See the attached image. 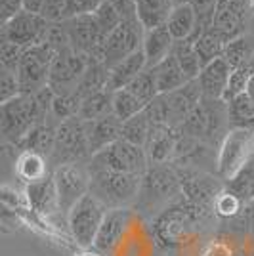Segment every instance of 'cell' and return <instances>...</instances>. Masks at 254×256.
Instances as JSON below:
<instances>
[{
	"mask_svg": "<svg viewBox=\"0 0 254 256\" xmlns=\"http://www.w3.org/2000/svg\"><path fill=\"white\" fill-rule=\"evenodd\" d=\"M90 172V193L98 197L107 208H120L136 201L142 188V176L111 170Z\"/></svg>",
	"mask_w": 254,
	"mask_h": 256,
	"instance_id": "1",
	"label": "cell"
},
{
	"mask_svg": "<svg viewBox=\"0 0 254 256\" xmlns=\"http://www.w3.org/2000/svg\"><path fill=\"white\" fill-rule=\"evenodd\" d=\"M254 159V130L232 128L226 132L216 157V174L224 182L233 180Z\"/></svg>",
	"mask_w": 254,
	"mask_h": 256,
	"instance_id": "2",
	"label": "cell"
},
{
	"mask_svg": "<svg viewBox=\"0 0 254 256\" xmlns=\"http://www.w3.org/2000/svg\"><path fill=\"white\" fill-rule=\"evenodd\" d=\"M36 124H42L38 107L32 94H20L14 100L0 104V130L12 146H20Z\"/></svg>",
	"mask_w": 254,
	"mask_h": 256,
	"instance_id": "3",
	"label": "cell"
},
{
	"mask_svg": "<svg viewBox=\"0 0 254 256\" xmlns=\"http://www.w3.org/2000/svg\"><path fill=\"white\" fill-rule=\"evenodd\" d=\"M148 168L149 159L146 150L122 138L111 144L104 151L96 153L94 157H90V166H88V170H111L138 174V176H144Z\"/></svg>",
	"mask_w": 254,
	"mask_h": 256,
	"instance_id": "4",
	"label": "cell"
},
{
	"mask_svg": "<svg viewBox=\"0 0 254 256\" xmlns=\"http://www.w3.org/2000/svg\"><path fill=\"white\" fill-rule=\"evenodd\" d=\"M107 210L109 208L92 193H86L84 197L69 210L67 224H69V232L76 241V245L84 246V248L94 246V241L104 220H106Z\"/></svg>",
	"mask_w": 254,
	"mask_h": 256,
	"instance_id": "5",
	"label": "cell"
},
{
	"mask_svg": "<svg viewBox=\"0 0 254 256\" xmlns=\"http://www.w3.org/2000/svg\"><path fill=\"white\" fill-rule=\"evenodd\" d=\"M182 180L180 174H176L174 168L166 164H149L146 174L142 176V188L136 203L144 210H151L153 206L160 203H166L168 199L180 195Z\"/></svg>",
	"mask_w": 254,
	"mask_h": 256,
	"instance_id": "6",
	"label": "cell"
},
{
	"mask_svg": "<svg viewBox=\"0 0 254 256\" xmlns=\"http://www.w3.org/2000/svg\"><path fill=\"white\" fill-rule=\"evenodd\" d=\"M90 155L88 148V122L78 117L67 118L58 124L56 146H54L50 164L56 168L62 164H74Z\"/></svg>",
	"mask_w": 254,
	"mask_h": 256,
	"instance_id": "7",
	"label": "cell"
},
{
	"mask_svg": "<svg viewBox=\"0 0 254 256\" xmlns=\"http://www.w3.org/2000/svg\"><path fill=\"white\" fill-rule=\"evenodd\" d=\"M88 65H90L88 56L76 52L73 46H65L54 58L48 86L56 94H71L76 90L80 78L84 76Z\"/></svg>",
	"mask_w": 254,
	"mask_h": 256,
	"instance_id": "8",
	"label": "cell"
},
{
	"mask_svg": "<svg viewBox=\"0 0 254 256\" xmlns=\"http://www.w3.org/2000/svg\"><path fill=\"white\" fill-rule=\"evenodd\" d=\"M54 182L58 190L60 212H64L65 216L86 193H90V172L84 170L78 162L54 168Z\"/></svg>",
	"mask_w": 254,
	"mask_h": 256,
	"instance_id": "9",
	"label": "cell"
},
{
	"mask_svg": "<svg viewBox=\"0 0 254 256\" xmlns=\"http://www.w3.org/2000/svg\"><path fill=\"white\" fill-rule=\"evenodd\" d=\"M48 27H50V23L46 22L40 14L23 10L6 23H2L0 36H2V40H8V42H14L29 50L46 38Z\"/></svg>",
	"mask_w": 254,
	"mask_h": 256,
	"instance_id": "10",
	"label": "cell"
},
{
	"mask_svg": "<svg viewBox=\"0 0 254 256\" xmlns=\"http://www.w3.org/2000/svg\"><path fill=\"white\" fill-rule=\"evenodd\" d=\"M144 36H146V29L138 20L122 22L107 36L106 46H104V65L107 69H111L118 62L126 60L128 56L140 52L144 46Z\"/></svg>",
	"mask_w": 254,
	"mask_h": 256,
	"instance_id": "11",
	"label": "cell"
},
{
	"mask_svg": "<svg viewBox=\"0 0 254 256\" xmlns=\"http://www.w3.org/2000/svg\"><path fill=\"white\" fill-rule=\"evenodd\" d=\"M130 218H132V212L128 210L126 206H120V208H109L106 214V220L98 232V237L94 241V248L96 252L100 254H111L115 250L122 235L126 232L128 224H130Z\"/></svg>",
	"mask_w": 254,
	"mask_h": 256,
	"instance_id": "12",
	"label": "cell"
},
{
	"mask_svg": "<svg viewBox=\"0 0 254 256\" xmlns=\"http://www.w3.org/2000/svg\"><path fill=\"white\" fill-rule=\"evenodd\" d=\"M244 2L243 0H218L212 29L222 36L226 42H232L233 38H239L244 27Z\"/></svg>",
	"mask_w": 254,
	"mask_h": 256,
	"instance_id": "13",
	"label": "cell"
},
{
	"mask_svg": "<svg viewBox=\"0 0 254 256\" xmlns=\"http://www.w3.org/2000/svg\"><path fill=\"white\" fill-rule=\"evenodd\" d=\"M164 96H166V102H168L172 128H180L190 118L191 113L202 104V92L201 86H199V80H190L182 88L174 90V92H168Z\"/></svg>",
	"mask_w": 254,
	"mask_h": 256,
	"instance_id": "14",
	"label": "cell"
},
{
	"mask_svg": "<svg viewBox=\"0 0 254 256\" xmlns=\"http://www.w3.org/2000/svg\"><path fill=\"white\" fill-rule=\"evenodd\" d=\"M233 67L224 58H218L204 65L199 75V86H201L202 100L204 102H224V94L230 84Z\"/></svg>",
	"mask_w": 254,
	"mask_h": 256,
	"instance_id": "15",
	"label": "cell"
},
{
	"mask_svg": "<svg viewBox=\"0 0 254 256\" xmlns=\"http://www.w3.org/2000/svg\"><path fill=\"white\" fill-rule=\"evenodd\" d=\"M190 208L186 206H172L166 208V212H162L155 224V234L160 241H164L166 245H174L180 243L182 239H186L188 234L191 232V216Z\"/></svg>",
	"mask_w": 254,
	"mask_h": 256,
	"instance_id": "16",
	"label": "cell"
},
{
	"mask_svg": "<svg viewBox=\"0 0 254 256\" xmlns=\"http://www.w3.org/2000/svg\"><path fill=\"white\" fill-rule=\"evenodd\" d=\"M25 203L27 206L40 216H52L56 210H60L58 201V190L54 182V172L40 182H32L25 186Z\"/></svg>",
	"mask_w": 254,
	"mask_h": 256,
	"instance_id": "17",
	"label": "cell"
},
{
	"mask_svg": "<svg viewBox=\"0 0 254 256\" xmlns=\"http://www.w3.org/2000/svg\"><path fill=\"white\" fill-rule=\"evenodd\" d=\"M180 142V130L170 126H155L151 130V136L146 146L149 164H166L170 159L176 157Z\"/></svg>",
	"mask_w": 254,
	"mask_h": 256,
	"instance_id": "18",
	"label": "cell"
},
{
	"mask_svg": "<svg viewBox=\"0 0 254 256\" xmlns=\"http://www.w3.org/2000/svg\"><path fill=\"white\" fill-rule=\"evenodd\" d=\"M148 69V62H146V54L144 50L128 56L126 60L118 62L115 67L109 69V76H107V92H116V90H122L128 88L136 78H138L144 71Z\"/></svg>",
	"mask_w": 254,
	"mask_h": 256,
	"instance_id": "19",
	"label": "cell"
},
{
	"mask_svg": "<svg viewBox=\"0 0 254 256\" xmlns=\"http://www.w3.org/2000/svg\"><path fill=\"white\" fill-rule=\"evenodd\" d=\"M197 25H199V18L191 2L176 4L166 20V29L176 42L193 40V36L197 34Z\"/></svg>",
	"mask_w": 254,
	"mask_h": 256,
	"instance_id": "20",
	"label": "cell"
},
{
	"mask_svg": "<svg viewBox=\"0 0 254 256\" xmlns=\"http://www.w3.org/2000/svg\"><path fill=\"white\" fill-rule=\"evenodd\" d=\"M120 130L122 122L115 117L109 115L106 118H100L94 122H88V148H90V157H94L96 153L104 151L111 144H115L120 140Z\"/></svg>",
	"mask_w": 254,
	"mask_h": 256,
	"instance_id": "21",
	"label": "cell"
},
{
	"mask_svg": "<svg viewBox=\"0 0 254 256\" xmlns=\"http://www.w3.org/2000/svg\"><path fill=\"white\" fill-rule=\"evenodd\" d=\"M174 44H176V40L172 38L166 25H160V27H155L151 31H146L142 50L146 54L148 69L159 65L162 60H166L174 50Z\"/></svg>",
	"mask_w": 254,
	"mask_h": 256,
	"instance_id": "22",
	"label": "cell"
},
{
	"mask_svg": "<svg viewBox=\"0 0 254 256\" xmlns=\"http://www.w3.org/2000/svg\"><path fill=\"white\" fill-rule=\"evenodd\" d=\"M151 71L155 75V82H157V88H159V94L174 92V90L182 88L186 82H190L172 54H170L166 60H162L159 65L151 67Z\"/></svg>",
	"mask_w": 254,
	"mask_h": 256,
	"instance_id": "23",
	"label": "cell"
},
{
	"mask_svg": "<svg viewBox=\"0 0 254 256\" xmlns=\"http://www.w3.org/2000/svg\"><path fill=\"white\" fill-rule=\"evenodd\" d=\"M56 134H58V126H54L52 122L36 124L27 134V138L20 144V148L22 151H32V153H38L50 160L54 146H56Z\"/></svg>",
	"mask_w": 254,
	"mask_h": 256,
	"instance_id": "24",
	"label": "cell"
},
{
	"mask_svg": "<svg viewBox=\"0 0 254 256\" xmlns=\"http://www.w3.org/2000/svg\"><path fill=\"white\" fill-rule=\"evenodd\" d=\"M138 20L146 31L166 25L170 12L174 8L172 0H136Z\"/></svg>",
	"mask_w": 254,
	"mask_h": 256,
	"instance_id": "25",
	"label": "cell"
},
{
	"mask_svg": "<svg viewBox=\"0 0 254 256\" xmlns=\"http://www.w3.org/2000/svg\"><path fill=\"white\" fill-rule=\"evenodd\" d=\"M50 160L32 153V151H22L20 157L16 159V174L22 178L25 184H32V182H40L46 176H50L52 172L48 168Z\"/></svg>",
	"mask_w": 254,
	"mask_h": 256,
	"instance_id": "26",
	"label": "cell"
},
{
	"mask_svg": "<svg viewBox=\"0 0 254 256\" xmlns=\"http://www.w3.org/2000/svg\"><path fill=\"white\" fill-rule=\"evenodd\" d=\"M191 42H193V48H195V52H197L199 60H201L202 67L208 65L210 62H214V60H218V58H222L224 50H226V44H228L212 27H208L206 31H202L199 36H195Z\"/></svg>",
	"mask_w": 254,
	"mask_h": 256,
	"instance_id": "27",
	"label": "cell"
},
{
	"mask_svg": "<svg viewBox=\"0 0 254 256\" xmlns=\"http://www.w3.org/2000/svg\"><path fill=\"white\" fill-rule=\"evenodd\" d=\"M109 115H113V92H107V90L84 98L78 111V118H82L86 122H94Z\"/></svg>",
	"mask_w": 254,
	"mask_h": 256,
	"instance_id": "28",
	"label": "cell"
},
{
	"mask_svg": "<svg viewBox=\"0 0 254 256\" xmlns=\"http://www.w3.org/2000/svg\"><path fill=\"white\" fill-rule=\"evenodd\" d=\"M151 130H153V122L149 120L148 113H146V109H144L136 117L128 118V120L122 122L120 138L146 150L148 140H149V136H151Z\"/></svg>",
	"mask_w": 254,
	"mask_h": 256,
	"instance_id": "29",
	"label": "cell"
},
{
	"mask_svg": "<svg viewBox=\"0 0 254 256\" xmlns=\"http://www.w3.org/2000/svg\"><path fill=\"white\" fill-rule=\"evenodd\" d=\"M226 106H228V118L233 128L254 130V98L241 94Z\"/></svg>",
	"mask_w": 254,
	"mask_h": 256,
	"instance_id": "30",
	"label": "cell"
},
{
	"mask_svg": "<svg viewBox=\"0 0 254 256\" xmlns=\"http://www.w3.org/2000/svg\"><path fill=\"white\" fill-rule=\"evenodd\" d=\"M172 56L176 58V62L182 67V71H184V75H186L188 80H197L199 78L202 65L191 40H180V42L174 44Z\"/></svg>",
	"mask_w": 254,
	"mask_h": 256,
	"instance_id": "31",
	"label": "cell"
},
{
	"mask_svg": "<svg viewBox=\"0 0 254 256\" xmlns=\"http://www.w3.org/2000/svg\"><path fill=\"white\" fill-rule=\"evenodd\" d=\"M144 109H146V104H144L138 96H134L128 88H122V90L113 92V115H115L120 122L136 117Z\"/></svg>",
	"mask_w": 254,
	"mask_h": 256,
	"instance_id": "32",
	"label": "cell"
},
{
	"mask_svg": "<svg viewBox=\"0 0 254 256\" xmlns=\"http://www.w3.org/2000/svg\"><path fill=\"white\" fill-rule=\"evenodd\" d=\"M226 188L235 193L244 204L254 203V159L233 180L226 182Z\"/></svg>",
	"mask_w": 254,
	"mask_h": 256,
	"instance_id": "33",
	"label": "cell"
},
{
	"mask_svg": "<svg viewBox=\"0 0 254 256\" xmlns=\"http://www.w3.org/2000/svg\"><path fill=\"white\" fill-rule=\"evenodd\" d=\"M244 203L235 195L233 192H230L228 188L220 190L218 195L214 197V203H212V210L216 216H220L224 220H233L237 218L239 214L243 212Z\"/></svg>",
	"mask_w": 254,
	"mask_h": 256,
	"instance_id": "34",
	"label": "cell"
},
{
	"mask_svg": "<svg viewBox=\"0 0 254 256\" xmlns=\"http://www.w3.org/2000/svg\"><path fill=\"white\" fill-rule=\"evenodd\" d=\"M224 60L232 65L233 69L246 65L254 58V48L248 38L239 36V38H233L232 42L226 44V50H224Z\"/></svg>",
	"mask_w": 254,
	"mask_h": 256,
	"instance_id": "35",
	"label": "cell"
},
{
	"mask_svg": "<svg viewBox=\"0 0 254 256\" xmlns=\"http://www.w3.org/2000/svg\"><path fill=\"white\" fill-rule=\"evenodd\" d=\"M82 106V98L78 96L76 92L71 94H56L52 104V117L60 122H64L67 118L78 117V111Z\"/></svg>",
	"mask_w": 254,
	"mask_h": 256,
	"instance_id": "36",
	"label": "cell"
},
{
	"mask_svg": "<svg viewBox=\"0 0 254 256\" xmlns=\"http://www.w3.org/2000/svg\"><path fill=\"white\" fill-rule=\"evenodd\" d=\"M96 20V25H98V29H100V34H102V38L107 40V36L111 34V32L115 31L116 27L122 23L120 20V16H118V12L115 10V6L106 0L98 10L92 14Z\"/></svg>",
	"mask_w": 254,
	"mask_h": 256,
	"instance_id": "37",
	"label": "cell"
},
{
	"mask_svg": "<svg viewBox=\"0 0 254 256\" xmlns=\"http://www.w3.org/2000/svg\"><path fill=\"white\" fill-rule=\"evenodd\" d=\"M128 90H130L134 96H138L140 100L146 104V107H148L155 98L159 96V88H157L155 75H153L151 69H146V71H144L132 84L128 86Z\"/></svg>",
	"mask_w": 254,
	"mask_h": 256,
	"instance_id": "38",
	"label": "cell"
},
{
	"mask_svg": "<svg viewBox=\"0 0 254 256\" xmlns=\"http://www.w3.org/2000/svg\"><path fill=\"white\" fill-rule=\"evenodd\" d=\"M146 113H148L149 120L155 124V126H170V109H168V102H166V96L164 94H159L155 98L148 107H146Z\"/></svg>",
	"mask_w": 254,
	"mask_h": 256,
	"instance_id": "39",
	"label": "cell"
},
{
	"mask_svg": "<svg viewBox=\"0 0 254 256\" xmlns=\"http://www.w3.org/2000/svg\"><path fill=\"white\" fill-rule=\"evenodd\" d=\"M25 52H27V50L22 48V46H18V44L2 40V42H0V65H2V69L18 71V67L22 64Z\"/></svg>",
	"mask_w": 254,
	"mask_h": 256,
	"instance_id": "40",
	"label": "cell"
},
{
	"mask_svg": "<svg viewBox=\"0 0 254 256\" xmlns=\"http://www.w3.org/2000/svg\"><path fill=\"white\" fill-rule=\"evenodd\" d=\"M20 94H22V86H20L16 71L2 69V73H0V104H6Z\"/></svg>",
	"mask_w": 254,
	"mask_h": 256,
	"instance_id": "41",
	"label": "cell"
},
{
	"mask_svg": "<svg viewBox=\"0 0 254 256\" xmlns=\"http://www.w3.org/2000/svg\"><path fill=\"white\" fill-rule=\"evenodd\" d=\"M40 16L48 23L67 22V0H44Z\"/></svg>",
	"mask_w": 254,
	"mask_h": 256,
	"instance_id": "42",
	"label": "cell"
},
{
	"mask_svg": "<svg viewBox=\"0 0 254 256\" xmlns=\"http://www.w3.org/2000/svg\"><path fill=\"white\" fill-rule=\"evenodd\" d=\"M106 0H67V20L76 16L94 14Z\"/></svg>",
	"mask_w": 254,
	"mask_h": 256,
	"instance_id": "43",
	"label": "cell"
},
{
	"mask_svg": "<svg viewBox=\"0 0 254 256\" xmlns=\"http://www.w3.org/2000/svg\"><path fill=\"white\" fill-rule=\"evenodd\" d=\"M109 2L115 6V10L118 12V16H120L122 22H134V20H138L136 0H109Z\"/></svg>",
	"mask_w": 254,
	"mask_h": 256,
	"instance_id": "44",
	"label": "cell"
},
{
	"mask_svg": "<svg viewBox=\"0 0 254 256\" xmlns=\"http://www.w3.org/2000/svg\"><path fill=\"white\" fill-rule=\"evenodd\" d=\"M23 12V0H0V20L6 23L14 16Z\"/></svg>",
	"mask_w": 254,
	"mask_h": 256,
	"instance_id": "45",
	"label": "cell"
},
{
	"mask_svg": "<svg viewBox=\"0 0 254 256\" xmlns=\"http://www.w3.org/2000/svg\"><path fill=\"white\" fill-rule=\"evenodd\" d=\"M44 0H23V10L32 12V14H40Z\"/></svg>",
	"mask_w": 254,
	"mask_h": 256,
	"instance_id": "46",
	"label": "cell"
},
{
	"mask_svg": "<svg viewBox=\"0 0 254 256\" xmlns=\"http://www.w3.org/2000/svg\"><path fill=\"white\" fill-rule=\"evenodd\" d=\"M248 6H250V12L254 14V0H248Z\"/></svg>",
	"mask_w": 254,
	"mask_h": 256,
	"instance_id": "47",
	"label": "cell"
}]
</instances>
